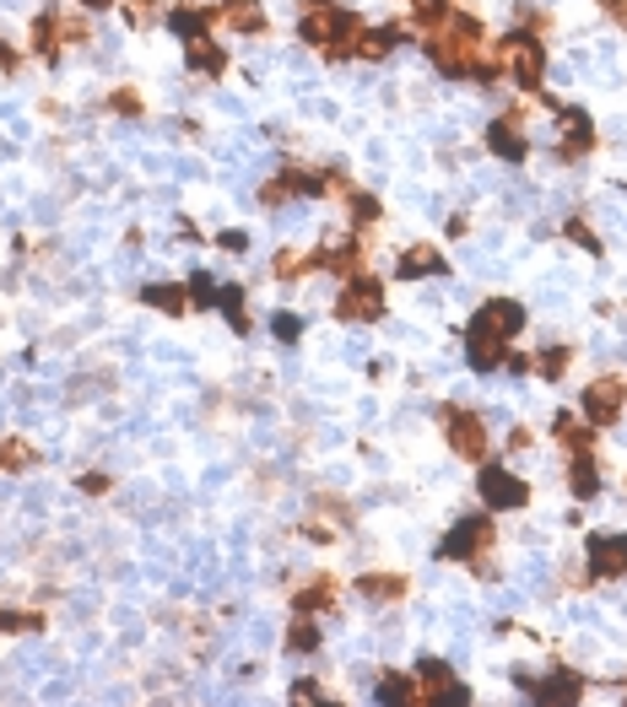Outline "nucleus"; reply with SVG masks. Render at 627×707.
Returning a JSON list of instances; mask_svg holds the SVG:
<instances>
[{
  "label": "nucleus",
  "instance_id": "1",
  "mask_svg": "<svg viewBox=\"0 0 627 707\" xmlns=\"http://www.w3.org/2000/svg\"><path fill=\"white\" fill-rule=\"evenodd\" d=\"M519 330H525V308H519L514 297H487L466 324L470 368H476V373H497L503 357H508V340H514Z\"/></svg>",
  "mask_w": 627,
  "mask_h": 707
},
{
  "label": "nucleus",
  "instance_id": "2",
  "mask_svg": "<svg viewBox=\"0 0 627 707\" xmlns=\"http://www.w3.org/2000/svg\"><path fill=\"white\" fill-rule=\"evenodd\" d=\"M492 49H497V65L514 76V87L541 92V76H546V44H541L536 33H508V38L492 44Z\"/></svg>",
  "mask_w": 627,
  "mask_h": 707
},
{
  "label": "nucleus",
  "instance_id": "3",
  "mask_svg": "<svg viewBox=\"0 0 627 707\" xmlns=\"http://www.w3.org/2000/svg\"><path fill=\"white\" fill-rule=\"evenodd\" d=\"M444 437H450V448L470 459V464H487V448H492V437H487V422L466 411V406H444Z\"/></svg>",
  "mask_w": 627,
  "mask_h": 707
},
{
  "label": "nucleus",
  "instance_id": "4",
  "mask_svg": "<svg viewBox=\"0 0 627 707\" xmlns=\"http://www.w3.org/2000/svg\"><path fill=\"white\" fill-rule=\"evenodd\" d=\"M335 319H346V324H373V319H384V286L373 282V276H352V282H341Z\"/></svg>",
  "mask_w": 627,
  "mask_h": 707
},
{
  "label": "nucleus",
  "instance_id": "5",
  "mask_svg": "<svg viewBox=\"0 0 627 707\" xmlns=\"http://www.w3.org/2000/svg\"><path fill=\"white\" fill-rule=\"evenodd\" d=\"M476 492H481V503H487L492 513H514V508H525V503H530V486H525L514 470H503V464H481Z\"/></svg>",
  "mask_w": 627,
  "mask_h": 707
},
{
  "label": "nucleus",
  "instance_id": "6",
  "mask_svg": "<svg viewBox=\"0 0 627 707\" xmlns=\"http://www.w3.org/2000/svg\"><path fill=\"white\" fill-rule=\"evenodd\" d=\"M492 546V519H466V524H455L444 541H439V557L444 562H481V551Z\"/></svg>",
  "mask_w": 627,
  "mask_h": 707
},
{
  "label": "nucleus",
  "instance_id": "7",
  "mask_svg": "<svg viewBox=\"0 0 627 707\" xmlns=\"http://www.w3.org/2000/svg\"><path fill=\"white\" fill-rule=\"evenodd\" d=\"M352 27H357V22H352L341 5H309V11H304V22H298V38H304V44H314V49H330V44H341Z\"/></svg>",
  "mask_w": 627,
  "mask_h": 707
},
{
  "label": "nucleus",
  "instance_id": "8",
  "mask_svg": "<svg viewBox=\"0 0 627 707\" xmlns=\"http://www.w3.org/2000/svg\"><path fill=\"white\" fill-rule=\"evenodd\" d=\"M623 411H627V384L623 379H595L590 389H585V422L590 426H612V422H623Z\"/></svg>",
  "mask_w": 627,
  "mask_h": 707
},
{
  "label": "nucleus",
  "instance_id": "9",
  "mask_svg": "<svg viewBox=\"0 0 627 707\" xmlns=\"http://www.w3.org/2000/svg\"><path fill=\"white\" fill-rule=\"evenodd\" d=\"M585 562L590 578H627V535H590Z\"/></svg>",
  "mask_w": 627,
  "mask_h": 707
},
{
  "label": "nucleus",
  "instance_id": "10",
  "mask_svg": "<svg viewBox=\"0 0 627 707\" xmlns=\"http://www.w3.org/2000/svg\"><path fill=\"white\" fill-rule=\"evenodd\" d=\"M525 692H530V703H541V707H574L585 697V681L574 670H552L546 681H530Z\"/></svg>",
  "mask_w": 627,
  "mask_h": 707
},
{
  "label": "nucleus",
  "instance_id": "11",
  "mask_svg": "<svg viewBox=\"0 0 627 707\" xmlns=\"http://www.w3.org/2000/svg\"><path fill=\"white\" fill-rule=\"evenodd\" d=\"M557 125H563V141H557L563 157H590V146H595V120H590L585 109H557Z\"/></svg>",
  "mask_w": 627,
  "mask_h": 707
},
{
  "label": "nucleus",
  "instance_id": "12",
  "mask_svg": "<svg viewBox=\"0 0 627 707\" xmlns=\"http://www.w3.org/2000/svg\"><path fill=\"white\" fill-rule=\"evenodd\" d=\"M450 271V260H444V249H433V244H411L401 260H395V276L401 282H422V276H444Z\"/></svg>",
  "mask_w": 627,
  "mask_h": 707
},
{
  "label": "nucleus",
  "instance_id": "13",
  "mask_svg": "<svg viewBox=\"0 0 627 707\" xmlns=\"http://www.w3.org/2000/svg\"><path fill=\"white\" fill-rule=\"evenodd\" d=\"M211 16L233 33H266V5L260 0H217Z\"/></svg>",
  "mask_w": 627,
  "mask_h": 707
},
{
  "label": "nucleus",
  "instance_id": "14",
  "mask_svg": "<svg viewBox=\"0 0 627 707\" xmlns=\"http://www.w3.org/2000/svg\"><path fill=\"white\" fill-rule=\"evenodd\" d=\"M487 151L503 157V162H525L530 157V136L514 120H497V125H487Z\"/></svg>",
  "mask_w": 627,
  "mask_h": 707
},
{
  "label": "nucleus",
  "instance_id": "15",
  "mask_svg": "<svg viewBox=\"0 0 627 707\" xmlns=\"http://www.w3.org/2000/svg\"><path fill=\"white\" fill-rule=\"evenodd\" d=\"M184 65H189V71H200V76H228V49H222V44H211V33H206V38L184 44Z\"/></svg>",
  "mask_w": 627,
  "mask_h": 707
},
{
  "label": "nucleus",
  "instance_id": "16",
  "mask_svg": "<svg viewBox=\"0 0 627 707\" xmlns=\"http://www.w3.org/2000/svg\"><path fill=\"white\" fill-rule=\"evenodd\" d=\"M568 492L579 503H590L601 492V470H595V454H568Z\"/></svg>",
  "mask_w": 627,
  "mask_h": 707
},
{
  "label": "nucleus",
  "instance_id": "17",
  "mask_svg": "<svg viewBox=\"0 0 627 707\" xmlns=\"http://www.w3.org/2000/svg\"><path fill=\"white\" fill-rule=\"evenodd\" d=\"M552 432H557V443H563L568 454H590V448H595V432H590V422H585V417H574V411H557Z\"/></svg>",
  "mask_w": 627,
  "mask_h": 707
},
{
  "label": "nucleus",
  "instance_id": "18",
  "mask_svg": "<svg viewBox=\"0 0 627 707\" xmlns=\"http://www.w3.org/2000/svg\"><path fill=\"white\" fill-rule=\"evenodd\" d=\"M379 703L384 707H422L428 697L417 692V675H395V670H390V675H379Z\"/></svg>",
  "mask_w": 627,
  "mask_h": 707
},
{
  "label": "nucleus",
  "instance_id": "19",
  "mask_svg": "<svg viewBox=\"0 0 627 707\" xmlns=\"http://www.w3.org/2000/svg\"><path fill=\"white\" fill-rule=\"evenodd\" d=\"M211 22H217V16H211V11H200V5H173V11H168V27H173L184 44L206 38V27H211Z\"/></svg>",
  "mask_w": 627,
  "mask_h": 707
},
{
  "label": "nucleus",
  "instance_id": "20",
  "mask_svg": "<svg viewBox=\"0 0 627 707\" xmlns=\"http://www.w3.org/2000/svg\"><path fill=\"white\" fill-rule=\"evenodd\" d=\"M395 44H401V27H362L357 33V60H390Z\"/></svg>",
  "mask_w": 627,
  "mask_h": 707
},
{
  "label": "nucleus",
  "instance_id": "21",
  "mask_svg": "<svg viewBox=\"0 0 627 707\" xmlns=\"http://www.w3.org/2000/svg\"><path fill=\"white\" fill-rule=\"evenodd\" d=\"M319 265L335 271L341 282H352V276H362V244H357V238H352V244H335L330 255H319Z\"/></svg>",
  "mask_w": 627,
  "mask_h": 707
},
{
  "label": "nucleus",
  "instance_id": "22",
  "mask_svg": "<svg viewBox=\"0 0 627 707\" xmlns=\"http://www.w3.org/2000/svg\"><path fill=\"white\" fill-rule=\"evenodd\" d=\"M568 362H574V346H546V351H536V357H530V373L557 384V379L568 373Z\"/></svg>",
  "mask_w": 627,
  "mask_h": 707
},
{
  "label": "nucleus",
  "instance_id": "23",
  "mask_svg": "<svg viewBox=\"0 0 627 707\" xmlns=\"http://www.w3.org/2000/svg\"><path fill=\"white\" fill-rule=\"evenodd\" d=\"M330 605H335V583H330V578H319V583L293 594V610H298V616H319V610H330Z\"/></svg>",
  "mask_w": 627,
  "mask_h": 707
},
{
  "label": "nucleus",
  "instance_id": "24",
  "mask_svg": "<svg viewBox=\"0 0 627 707\" xmlns=\"http://www.w3.org/2000/svg\"><path fill=\"white\" fill-rule=\"evenodd\" d=\"M142 302H152L162 313H184V308H189V286H173V282L142 286Z\"/></svg>",
  "mask_w": 627,
  "mask_h": 707
},
{
  "label": "nucleus",
  "instance_id": "25",
  "mask_svg": "<svg viewBox=\"0 0 627 707\" xmlns=\"http://www.w3.org/2000/svg\"><path fill=\"white\" fill-rule=\"evenodd\" d=\"M33 49H38L44 60L60 54V16H54V11H38V16H33Z\"/></svg>",
  "mask_w": 627,
  "mask_h": 707
},
{
  "label": "nucleus",
  "instance_id": "26",
  "mask_svg": "<svg viewBox=\"0 0 627 707\" xmlns=\"http://www.w3.org/2000/svg\"><path fill=\"white\" fill-rule=\"evenodd\" d=\"M357 594H368V599H401L406 578L401 572H368V578H357Z\"/></svg>",
  "mask_w": 627,
  "mask_h": 707
},
{
  "label": "nucleus",
  "instance_id": "27",
  "mask_svg": "<svg viewBox=\"0 0 627 707\" xmlns=\"http://www.w3.org/2000/svg\"><path fill=\"white\" fill-rule=\"evenodd\" d=\"M217 308L233 319V330H238V335L249 330V313H244V286H217Z\"/></svg>",
  "mask_w": 627,
  "mask_h": 707
},
{
  "label": "nucleus",
  "instance_id": "28",
  "mask_svg": "<svg viewBox=\"0 0 627 707\" xmlns=\"http://www.w3.org/2000/svg\"><path fill=\"white\" fill-rule=\"evenodd\" d=\"M314 648H319V627H314V616H298L287 627V654H314Z\"/></svg>",
  "mask_w": 627,
  "mask_h": 707
},
{
  "label": "nucleus",
  "instance_id": "29",
  "mask_svg": "<svg viewBox=\"0 0 627 707\" xmlns=\"http://www.w3.org/2000/svg\"><path fill=\"white\" fill-rule=\"evenodd\" d=\"M346 211H352V227H373V222L384 216V211H379V200H373V195H362V189H352V195H346Z\"/></svg>",
  "mask_w": 627,
  "mask_h": 707
},
{
  "label": "nucleus",
  "instance_id": "30",
  "mask_svg": "<svg viewBox=\"0 0 627 707\" xmlns=\"http://www.w3.org/2000/svg\"><path fill=\"white\" fill-rule=\"evenodd\" d=\"M314 265H319V255H293V249H287V255H276V265H271V276H276V282H298V276H304V271H314Z\"/></svg>",
  "mask_w": 627,
  "mask_h": 707
},
{
  "label": "nucleus",
  "instance_id": "31",
  "mask_svg": "<svg viewBox=\"0 0 627 707\" xmlns=\"http://www.w3.org/2000/svg\"><path fill=\"white\" fill-rule=\"evenodd\" d=\"M563 233H568V238H574L579 249H590V255H601V238H595V227H590L585 216H568V222H563Z\"/></svg>",
  "mask_w": 627,
  "mask_h": 707
},
{
  "label": "nucleus",
  "instance_id": "32",
  "mask_svg": "<svg viewBox=\"0 0 627 707\" xmlns=\"http://www.w3.org/2000/svg\"><path fill=\"white\" fill-rule=\"evenodd\" d=\"M44 627V616H33V610H0V632H38Z\"/></svg>",
  "mask_w": 627,
  "mask_h": 707
},
{
  "label": "nucleus",
  "instance_id": "33",
  "mask_svg": "<svg viewBox=\"0 0 627 707\" xmlns=\"http://www.w3.org/2000/svg\"><path fill=\"white\" fill-rule=\"evenodd\" d=\"M189 308H217V282L211 276H189Z\"/></svg>",
  "mask_w": 627,
  "mask_h": 707
},
{
  "label": "nucleus",
  "instance_id": "34",
  "mask_svg": "<svg viewBox=\"0 0 627 707\" xmlns=\"http://www.w3.org/2000/svg\"><path fill=\"white\" fill-rule=\"evenodd\" d=\"M411 11H417V16L428 22V27H439V22H444V16H450L455 5H450V0H411Z\"/></svg>",
  "mask_w": 627,
  "mask_h": 707
},
{
  "label": "nucleus",
  "instance_id": "35",
  "mask_svg": "<svg viewBox=\"0 0 627 707\" xmlns=\"http://www.w3.org/2000/svg\"><path fill=\"white\" fill-rule=\"evenodd\" d=\"M271 330H276L282 340H298V335H304V324H298L293 313H276V319H271Z\"/></svg>",
  "mask_w": 627,
  "mask_h": 707
},
{
  "label": "nucleus",
  "instance_id": "36",
  "mask_svg": "<svg viewBox=\"0 0 627 707\" xmlns=\"http://www.w3.org/2000/svg\"><path fill=\"white\" fill-rule=\"evenodd\" d=\"M109 109H114V114H142V98H136V92H114Z\"/></svg>",
  "mask_w": 627,
  "mask_h": 707
},
{
  "label": "nucleus",
  "instance_id": "37",
  "mask_svg": "<svg viewBox=\"0 0 627 707\" xmlns=\"http://www.w3.org/2000/svg\"><path fill=\"white\" fill-rule=\"evenodd\" d=\"M293 703H324V692H319L314 681H298V686H293Z\"/></svg>",
  "mask_w": 627,
  "mask_h": 707
},
{
  "label": "nucleus",
  "instance_id": "38",
  "mask_svg": "<svg viewBox=\"0 0 627 707\" xmlns=\"http://www.w3.org/2000/svg\"><path fill=\"white\" fill-rule=\"evenodd\" d=\"M222 249H233V255H244V249H249V238H244V233H222Z\"/></svg>",
  "mask_w": 627,
  "mask_h": 707
},
{
  "label": "nucleus",
  "instance_id": "39",
  "mask_svg": "<svg viewBox=\"0 0 627 707\" xmlns=\"http://www.w3.org/2000/svg\"><path fill=\"white\" fill-rule=\"evenodd\" d=\"M82 492H109V475H98V470H93V475H82Z\"/></svg>",
  "mask_w": 627,
  "mask_h": 707
},
{
  "label": "nucleus",
  "instance_id": "40",
  "mask_svg": "<svg viewBox=\"0 0 627 707\" xmlns=\"http://www.w3.org/2000/svg\"><path fill=\"white\" fill-rule=\"evenodd\" d=\"M16 65H22V54L11 44H0V71H16Z\"/></svg>",
  "mask_w": 627,
  "mask_h": 707
},
{
  "label": "nucleus",
  "instance_id": "41",
  "mask_svg": "<svg viewBox=\"0 0 627 707\" xmlns=\"http://www.w3.org/2000/svg\"><path fill=\"white\" fill-rule=\"evenodd\" d=\"M508 448L519 454V448H530V426H514V437H508Z\"/></svg>",
  "mask_w": 627,
  "mask_h": 707
},
{
  "label": "nucleus",
  "instance_id": "42",
  "mask_svg": "<svg viewBox=\"0 0 627 707\" xmlns=\"http://www.w3.org/2000/svg\"><path fill=\"white\" fill-rule=\"evenodd\" d=\"M76 5H82V11H109L114 0H76Z\"/></svg>",
  "mask_w": 627,
  "mask_h": 707
},
{
  "label": "nucleus",
  "instance_id": "43",
  "mask_svg": "<svg viewBox=\"0 0 627 707\" xmlns=\"http://www.w3.org/2000/svg\"><path fill=\"white\" fill-rule=\"evenodd\" d=\"M617 22H627V0H623V5H617Z\"/></svg>",
  "mask_w": 627,
  "mask_h": 707
},
{
  "label": "nucleus",
  "instance_id": "44",
  "mask_svg": "<svg viewBox=\"0 0 627 707\" xmlns=\"http://www.w3.org/2000/svg\"><path fill=\"white\" fill-rule=\"evenodd\" d=\"M309 5H330V0H309Z\"/></svg>",
  "mask_w": 627,
  "mask_h": 707
},
{
  "label": "nucleus",
  "instance_id": "45",
  "mask_svg": "<svg viewBox=\"0 0 627 707\" xmlns=\"http://www.w3.org/2000/svg\"><path fill=\"white\" fill-rule=\"evenodd\" d=\"M623 703H627V692H623Z\"/></svg>",
  "mask_w": 627,
  "mask_h": 707
}]
</instances>
